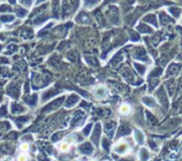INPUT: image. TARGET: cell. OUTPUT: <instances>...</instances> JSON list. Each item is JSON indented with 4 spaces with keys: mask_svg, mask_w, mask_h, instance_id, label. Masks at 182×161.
Masks as SVG:
<instances>
[{
    "mask_svg": "<svg viewBox=\"0 0 182 161\" xmlns=\"http://www.w3.org/2000/svg\"><path fill=\"white\" fill-rule=\"evenodd\" d=\"M106 16L111 24H114V25L119 24V12L116 7H109L107 12H106Z\"/></svg>",
    "mask_w": 182,
    "mask_h": 161,
    "instance_id": "1",
    "label": "cell"
},
{
    "mask_svg": "<svg viewBox=\"0 0 182 161\" xmlns=\"http://www.w3.org/2000/svg\"><path fill=\"white\" fill-rule=\"evenodd\" d=\"M155 95H157V100L160 101V104H161L165 109H167V108H168V98H167V94H166V92H165L164 87H159V90L157 91Z\"/></svg>",
    "mask_w": 182,
    "mask_h": 161,
    "instance_id": "2",
    "label": "cell"
},
{
    "mask_svg": "<svg viewBox=\"0 0 182 161\" xmlns=\"http://www.w3.org/2000/svg\"><path fill=\"white\" fill-rule=\"evenodd\" d=\"M181 71V64L179 63H172L169 66L167 67L166 76L167 77H174L177 76Z\"/></svg>",
    "mask_w": 182,
    "mask_h": 161,
    "instance_id": "3",
    "label": "cell"
},
{
    "mask_svg": "<svg viewBox=\"0 0 182 161\" xmlns=\"http://www.w3.org/2000/svg\"><path fill=\"white\" fill-rule=\"evenodd\" d=\"M93 94L97 99H104V98L107 96V91H106L105 87H95V90L93 91Z\"/></svg>",
    "mask_w": 182,
    "mask_h": 161,
    "instance_id": "4",
    "label": "cell"
},
{
    "mask_svg": "<svg viewBox=\"0 0 182 161\" xmlns=\"http://www.w3.org/2000/svg\"><path fill=\"white\" fill-rule=\"evenodd\" d=\"M165 87H166L168 94H169L170 96H172L174 93H175V91H176V89H177L176 82H175L174 80H168V81H166V83H165Z\"/></svg>",
    "mask_w": 182,
    "mask_h": 161,
    "instance_id": "5",
    "label": "cell"
},
{
    "mask_svg": "<svg viewBox=\"0 0 182 161\" xmlns=\"http://www.w3.org/2000/svg\"><path fill=\"white\" fill-rule=\"evenodd\" d=\"M134 57H135L137 60H144V61H147V54H146V51H145L144 48H141V47H139V48L136 49Z\"/></svg>",
    "mask_w": 182,
    "mask_h": 161,
    "instance_id": "6",
    "label": "cell"
},
{
    "mask_svg": "<svg viewBox=\"0 0 182 161\" xmlns=\"http://www.w3.org/2000/svg\"><path fill=\"white\" fill-rule=\"evenodd\" d=\"M53 14H54V17L58 18L59 17V13H60V3L59 0H53Z\"/></svg>",
    "mask_w": 182,
    "mask_h": 161,
    "instance_id": "7",
    "label": "cell"
},
{
    "mask_svg": "<svg viewBox=\"0 0 182 161\" xmlns=\"http://www.w3.org/2000/svg\"><path fill=\"white\" fill-rule=\"evenodd\" d=\"M182 122L181 118H172V120H169L168 122H167L166 124H165V127L166 128H174V127H177L178 125H180Z\"/></svg>",
    "mask_w": 182,
    "mask_h": 161,
    "instance_id": "8",
    "label": "cell"
},
{
    "mask_svg": "<svg viewBox=\"0 0 182 161\" xmlns=\"http://www.w3.org/2000/svg\"><path fill=\"white\" fill-rule=\"evenodd\" d=\"M143 102H144L147 107H150V108H154L157 106L155 100H154L152 97H149V96H146V97L143 98Z\"/></svg>",
    "mask_w": 182,
    "mask_h": 161,
    "instance_id": "9",
    "label": "cell"
},
{
    "mask_svg": "<svg viewBox=\"0 0 182 161\" xmlns=\"http://www.w3.org/2000/svg\"><path fill=\"white\" fill-rule=\"evenodd\" d=\"M76 21H78V23L80 24H88L90 21L89 17H88L87 14H85V13H80L79 15H78V17H76Z\"/></svg>",
    "mask_w": 182,
    "mask_h": 161,
    "instance_id": "10",
    "label": "cell"
},
{
    "mask_svg": "<svg viewBox=\"0 0 182 161\" xmlns=\"http://www.w3.org/2000/svg\"><path fill=\"white\" fill-rule=\"evenodd\" d=\"M128 149V145L126 143H119L118 145L115 147V151H117L118 154H124Z\"/></svg>",
    "mask_w": 182,
    "mask_h": 161,
    "instance_id": "11",
    "label": "cell"
},
{
    "mask_svg": "<svg viewBox=\"0 0 182 161\" xmlns=\"http://www.w3.org/2000/svg\"><path fill=\"white\" fill-rule=\"evenodd\" d=\"M139 157H140L141 161H147L150 157V154L146 149H141L140 151H139Z\"/></svg>",
    "mask_w": 182,
    "mask_h": 161,
    "instance_id": "12",
    "label": "cell"
},
{
    "mask_svg": "<svg viewBox=\"0 0 182 161\" xmlns=\"http://www.w3.org/2000/svg\"><path fill=\"white\" fill-rule=\"evenodd\" d=\"M135 139L139 144H143L144 143V140H145L144 133L141 132L140 130H135Z\"/></svg>",
    "mask_w": 182,
    "mask_h": 161,
    "instance_id": "13",
    "label": "cell"
},
{
    "mask_svg": "<svg viewBox=\"0 0 182 161\" xmlns=\"http://www.w3.org/2000/svg\"><path fill=\"white\" fill-rule=\"evenodd\" d=\"M146 114H147V120H148V124H149V125H150V126L155 125V124H157V118H154L153 115H152L150 112H147Z\"/></svg>",
    "mask_w": 182,
    "mask_h": 161,
    "instance_id": "14",
    "label": "cell"
},
{
    "mask_svg": "<svg viewBox=\"0 0 182 161\" xmlns=\"http://www.w3.org/2000/svg\"><path fill=\"white\" fill-rule=\"evenodd\" d=\"M160 19H161V23L163 24V25H166V24L172 23V19H170L169 17H167V16L165 15V13H161Z\"/></svg>",
    "mask_w": 182,
    "mask_h": 161,
    "instance_id": "15",
    "label": "cell"
},
{
    "mask_svg": "<svg viewBox=\"0 0 182 161\" xmlns=\"http://www.w3.org/2000/svg\"><path fill=\"white\" fill-rule=\"evenodd\" d=\"M46 7H47L46 4H44V5H42V7H39V8H36V11H33V12H32L31 16H32V17H34V16H36L38 14H41V13L43 12V11L46 10Z\"/></svg>",
    "mask_w": 182,
    "mask_h": 161,
    "instance_id": "16",
    "label": "cell"
},
{
    "mask_svg": "<svg viewBox=\"0 0 182 161\" xmlns=\"http://www.w3.org/2000/svg\"><path fill=\"white\" fill-rule=\"evenodd\" d=\"M58 149H59L60 151L65 153V151H68L70 149V144L67 143V142H63V143H61L59 146H58Z\"/></svg>",
    "mask_w": 182,
    "mask_h": 161,
    "instance_id": "17",
    "label": "cell"
},
{
    "mask_svg": "<svg viewBox=\"0 0 182 161\" xmlns=\"http://www.w3.org/2000/svg\"><path fill=\"white\" fill-rule=\"evenodd\" d=\"M0 21H3V23L13 21H14V16H12V15H2V16H0Z\"/></svg>",
    "mask_w": 182,
    "mask_h": 161,
    "instance_id": "18",
    "label": "cell"
},
{
    "mask_svg": "<svg viewBox=\"0 0 182 161\" xmlns=\"http://www.w3.org/2000/svg\"><path fill=\"white\" fill-rule=\"evenodd\" d=\"M16 14H17L18 17H24L27 14V11L23 8H17L16 9Z\"/></svg>",
    "mask_w": 182,
    "mask_h": 161,
    "instance_id": "19",
    "label": "cell"
},
{
    "mask_svg": "<svg viewBox=\"0 0 182 161\" xmlns=\"http://www.w3.org/2000/svg\"><path fill=\"white\" fill-rule=\"evenodd\" d=\"M145 21H149V23L151 21V23L153 24L154 26H157V25H155V24H157V19H155V16L152 15V14H151V15H148V16H147V17L145 18Z\"/></svg>",
    "mask_w": 182,
    "mask_h": 161,
    "instance_id": "20",
    "label": "cell"
},
{
    "mask_svg": "<svg viewBox=\"0 0 182 161\" xmlns=\"http://www.w3.org/2000/svg\"><path fill=\"white\" fill-rule=\"evenodd\" d=\"M11 11H12V9L8 4H2L0 7V12H11Z\"/></svg>",
    "mask_w": 182,
    "mask_h": 161,
    "instance_id": "21",
    "label": "cell"
},
{
    "mask_svg": "<svg viewBox=\"0 0 182 161\" xmlns=\"http://www.w3.org/2000/svg\"><path fill=\"white\" fill-rule=\"evenodd\" d=\"M130 112V107L126 105H123L122 107L120 108V113H122V114H128V113Z\"/></svg>",
    "mask_w": 182,
    "mask_h": 161,
    "instance_id": "22",
    "label": "cell"
},
{
    "mask_svg": "<svg viewBox=\"0 0 182 161\" xmlns=\"http://www.w3.org/2000/svg\"><path fill=\"white\" fill-rule=\"evenodd\" d=\"M157 83H159V79H152L151 82H150V85H149V90H150V91H152V90H153L154 87L157 85Z\"/></svg>",
    "mask_w": 182,
    "mask_h": 161,
    "instance_id": "23",
    "label": "cell"
},
{
    "mask_svg": "<svg viewBox=\"0 0 182 161\" xmlns=\"http://www.w3.org/2000/svg\"><path fill=\"white\" fill-rule=\"evenodd\" d=\"M47 19V16H40L39 18H36V19H34V21L33 23L34 24H36V25H39V24H41V23H43L44 21H46Z\"/></svg>",
    "mask_w": 182,
    "mask_h": 161,
    "instance_id": "24",
    "label": "cell"
},
{
    "mask_svg": "<svg viewBox=\"0 0 182 161\" xmlns=\"http://www.w3.org/2000/svg\"><path fill=\"white\" fill-rule=\"evenodd\" d=\"M27 160H28V156H27L26 154H21V155H18L17 161H27Z\"/></svg>",
    "mask_w": 182,
    "mask_h": 161,
    "instance_id": "25",
    "label": "cell"
},
{
    "mask_svg": "<svg viewBox=\"0 0 182 161\" xmlns=\"http://www.w3.org/2000/svg\"><path fill=\"white\" fill-rule=\"evenodd\" d=\"M136 68H137V71L139 72V74H144L145 73V66H143V65H140V64H135Z\"/></svg>",
    "mask_w": 182,
    "mask_h": 161,
    "instance_id": "26",
    "label": "cell"
},
{
    "mask_svg": "<svg viewBox=\"0 0 182 161\" xmlns=\"http://www.w3.org/2000/svg\"><path fill=\"white\" fill-rule=\"evenodd\" d=\"M19 2L25 7H30L31 3H32V0H19Z\"/></svg>",
    "mask_w": 182,
    "mask_h": 161,
    "instance_id": "27",
    "label": "cell"
},
{
    "mask_svg": "<svg viewBox=\"0 0 182 161\" xmlns=\"http://www.w3.org/2000/svg\"><path fill=\"white\" fill-rule=\"evenodd\" d=\"M29 149H30V146H29V144H27V143H23V144H21V149L23 151H29Z\"/></svg>",
    "mask_w": 182,
    "mask_h": 161,
    "instance_id": "28",
    "label": "cell"
},
{
    "mask_svg": "<svg viewBox=\"0 0 182 161\" xmlns=\"http://www.w3.org/2000/svg\"><path fill=\"white\" fill-rule=\"evenodd\" d=\"M70 1V4H71V7H72L73 10H75L76 9V7L78 5V0H69Z\"/></svg>",
    "mask_w": 182,
    "mask_h": 161,
    "instance_id": "29",
    "label": "cell"
},
{
    "mask_svg": "<svg viewBox=\"0 0 182 161\" xmlns=\"http://www.w3.org/2000/svg\"><path fill=\"white\" fill-rule=\"evenodd\" d=\"M138 29H139V30L141 31V32H143V33H144L145 31H151V30H150V28H149V27H147L146 25L139 26V27H138Z\"/></svg>",
    "mask_w": 182,
    "mask_h": 161,
    "instance_id": "30",
    "label": "cell"
},
{
    "mask_svg": "<svg viewBox=\"0 0 182 161\" xmlns=\"http://www.w3.org/2000/svg\"><path fill=\"white\" fill-rule=\"evenodd\" d=\"M178 94H182V77L181 79H180V82H179V85H178Z\"/></svg>",
    "mask_w": 182,
    "mask_h": 161,
    "instance_id": "31",
    "label": "cell"
},
{
    "mask_svg": "<svg viewBox=\"0 0 182 161\" xmlns=\"http://www.w3.org/2000/svg\"><path fill=\"white\" fill-rule=\"evenodd\" d=\"M97 0H85V3L88 5H92L94 4V3H97Z\"/></svg>",
    "mask_w": 182,
    "mask_h": 161,
    "instance_id": "32",
    "label": "cell"
},
{
    "mask_svg": "<svg viewBox=\"0 0 182 161\" xmlns=\"http://www.w3.org/2000/svg\"><path fill=\"white\" fill-rule=\"evenodd\" d=\"M9 2L12 3V4H14V3L16 2V0H9Z\"/></svg>",
    "mask_w": 182,
    "mask_h": 161,
    "instance_id": "33",
    "label": "cell"
},
{
    "mask_svg": "<svg viewBox=\"0 0 182 161\" xmlns=\"http://www.w3.org/2000/svg\"><path fill=\"white\" fill-rule=\"evenodd\" d=\"M43 1H45V0H38V3H41L43 2Z\"/></svg>",
    "mask_w": 182,
    "mask_h": 161,
    "instance_id": "34",
    "label": "cell"
}]
</instances>
